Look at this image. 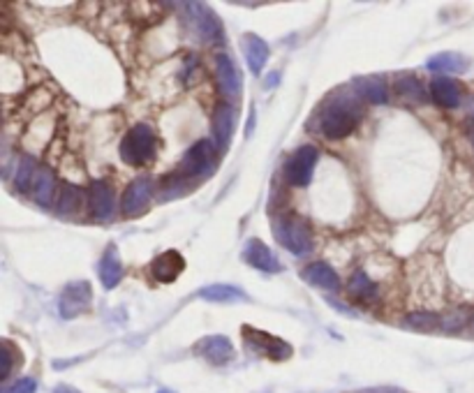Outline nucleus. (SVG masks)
<instances>
[{
  "instance_id": "obj_4",
  "label": "nucleus",
  "mask_w": 474,
  "mask_h": 393,
  "mask_svg": "<svg viewBox=\"0 0 474 393\" xmlns=\"http://www.w3.org/2000/svg\"><path fill=\"white\" fill-rule=\"evenodd\" d=\"M158 153V137L148 123H139L121 142V158L133 167L153 162Z\"/></svg>"
},
{
  "instance_id": "obj_33",
  "label": "nucleus",
  "mask_w": 474,
  "mask_h": 393,
  "mask_svg": "<svg viewBox=\"0 0 474 393\" xmlns=\"http://www.w3.org/2000/svg\"><path fill=\"white\" fill-rule=\"evenodd\" d=\"M158 393H173V391H169V388H160Z\"/></svg>"
},
{
  "instance_id": "obj_24",
  "label": "nucleus",
  "mask_w": 474,
  "mask_h": 393,
  "mask_svg": "<svg viewBox=\"0 0 474 393\" xmlns=\"http://www.w3.org/2000/svg\"><path fill=\"white\" fill-rule=\"evenodd\" d=\"M469 61L463 56V54H456V52H442V54H435L426 67L430 72H465L468 70Z\"/></svg>"
},
{
  "instance_id": "obj_14",
  "label": "nucleus",
  "mask_w": 474,
  "mask_h": 393,
  "mask_svg": "<svg viewBox=\"0 0 474 393\" xmlns=\"http://www.w3.org/2000/svg\"><path fill=\"white\" fill-rule=\"evenodd\" d=\"M185 271V260L181 252L167 251L163 255H158L151 264V273L158 282H173L181 273Z\"/></svg>"
},
{
  "instance_id": "obj_34",
  "label": "nucleus",
  "mask_w": 474,
  "mask_h": 393,
  "mask_svg": "<svg viewBox=\"0 0 474 393\" xmlns=\"http://www.w3.org/2000/svg\"><path fill=\"white\" fill-rule=\"evenodd\" d=\"M472 118H474V104H472Z\"/></svg>"
},
{
  "instance_id": "obj_26",
  "label": "nucleus",
  "mask_w": 474,
  "mask_h": 393,
  "mask_svg": "<svg viewBox=\"0 0 474 393\" xmlns=\"http://www.w3.org/2000/svg\"><path fill=\"white\" fill-rule=\"evenodd\" d=\"M82 206V190L74 188V185H63L61 197H58V213L61 215H74Z\"/></svg>"
},
{
  "instance_id": "obj_5",
  "label": "nucleus",
  "mask_w": 474,
  "mask_h": 393,
  "mask_svg": "<svg viewBox=\"0 0 474 393\" xmlns=\"http://www.w3.org/2000/svg\"><path fill=\"white\" fill-rule=\"evenodd\" d=\"M215 167H218V146L211 139H199L194 146H190L188 153H185L176 176H181L183 181H206L213 174Z\"/></svg>"
},
{
  "instance_id": "obj_31",
  "label": "nucleus",
  "mask_w": 474,
  "mask_h": 393,
  "mask_svg": "<svg viewBox=\"0 0 474 393\" xmlns=\"http://www.w3.org/2000/svg\"><path fill=\"white\" fill-rule=\"evenodd\" d=\"M54 393H79V391H77V388L65 387V384H63V387H56V388H54Z\"/></svg>"
},
{
  "instance_id": "obj_9",
  "label": "nucleus",
  "mask_w": 474,
  "mask_h": 393,
  "mask_svg": "<svg viewBox=\"0 0 474 393\" xmlns=\"http://www.w3.org/2000/svg\"><path fill=\"white\" fill-rule=\"evenodd\" d=\"M93 301V290L86 280L74 282V285H67L61 294V315L65 319H74V317L84 315V312L91 308Z\"/></svg>"
},
{
  "instance_id": "obj_19",
  "label": "nucleus",
  "mask_w": 474,
  "mask_h": 393,
  "mask_svg": "<svg viewBox=\"0 0 474 393\" xmlns=\"http://www.w3.org/2000/svg\"><path fill=\"white\" fill-rule=\"evenodd\" d=\"M234 109L230 104H220L213 113V137L218 142V149H227L230 146V139L234 134Z\"/></svg>"
},
{
  "instance_id": "obj_30",
  "label": "nucleus",
  "mask_w": 474,
  "mask_h": 393,
  "mask_svg": "<svg viewBox=\"0 0 474 393\" xmlns=\"http://www.w3.org/2000/svg\"><path fill=\"white\" fill-rule=\"evenodd\" d=\"M35 388H37L35 379H33V378H21V379H16V382L12 384V387H7L3 393H35Z\"/></svg>"
},
{
  "instance_id": "obj_25",
  "label": "nucleus",
  "mask_w": 474,
  "mask_h": 393,
  "mask_svg": "<svg viewBox=\"0 0 474 393\" xmlns=\"http://www.w3.org/2000/svg\"><path fill=\"white\" fill-rule=\"evenodd\" d=\"M396 91H398V95L405 97L408 103H414V104L426 103V88H423V84L419 82L414 74H408V77L398 79Z\"/></svg>"
},
{
  "instance_id": "obj_29",
  "label": "nucleus",
  "mask_w": 474,
  "mask_h": 393,
  "mask_svg": "<svg viewBox=\"0 0 474 393\" xmlns=\"http://www.w3.org/2000/svg\"><path fill=\"white\" fill-rule=\"evenodd\" d=\"M15 368V349H12V342H3V375L0 378L7 379Z\"/></svg>"
},
{
  "instance_id": "obj_28",
  "label": "nucleus",
  "mask_w": 474,
  "mask_h": 393,
  "mask_svg": "<svg viewBox=\"0 0 474 393\" xmlns=\"http://www.w3.org/2000/svg\"><path fill=\"white\" fill-rule=\"evenodd\" d=\"M439 319L435 312H412V315L405 317V324H410L412 329H433L439 327Z\"/></svg>"
},
{
  "instance_id": "obj_6",
  "label": "nucleus",
  "mask_w": 474,
  "mask_h": 393,
  "mask_svg": "<svg viewBox=\"0 0 474 393\" xmlns=\"http://www.w3.org/2000/svg\"><path fill=\"white\" fill-rule=\"evenodd\" d=\"M243 340L252 352L264 359H271V361H285V359L291 357L290 342H285L282 338L271 336V333L257 331L252 327L243 329Z\"/></svg>"
},
{
  "instance_id": "obj_23",
  "label": "nucleus",
  "mask_w": 474,
  "mask_h": 393,
  "mask_svg": "<svg viewBox=\"0 0 474 393\" xmlns=\"http://www.w3.org/2000/svg\"><path fill=\"white\" fill-rule=\"evenodd\" d=\"M199 297L211 303H239L245 301V294L234 285H209L199 291Z\"/></svg>"
},
{
  "instance_id": "obj_22",
  "label": "nucleus",
  "mask_w": 474,
  "mask_h": 393,
  "mask_svg": "<svg viewBox=\"0 0 474 393\" xmlns=\"http://www.w3.org/2000/svg\"><path fill=\"white\" fill-rule=\"evenodd\" d=\"M350 299H352L354 303L368 306V303H372L378 299V285H375L363 271H357L350 278Z\"/></svg>"
},
{
  "instance_id": "obj_18",
  "label": "nucleus",
  "mask_w": 474,
  "mask_h": 393,
  "mask_svg": "<svg viewBox=\"0 0 474 393\" xmlns=\"http://www.w3.org/2000/svg\"><path fill=\"white\" fill-rule=\"evenodd\" d=\"M243 54L252 74H260L269 61V44L260 35L248 33V35H243Z\"/></svg>"
},
{
  "instance_id": "obj_21",
  "label": "nucleus",
  "mask_w": 474,
  "mask_h": 393,
  "mask_svg": "<svg viewBox=\"0 0 474 393\" xmlns=\"http://www.w3.org/2000/svg\"><path fill=\"white\" fill-rule=\"evenodd\" d=\"M354 91H357L359 97H363V100L370 104H387L389 100L387 86H384L382 79L378 77L357 79V82H354Z\"/></svg>"
},
{
  "instance_id": "obj_27",
  "label": "nucleus",
  "mask_w": 474,
  "mask_h": 393,
  "mask_svg": "<svg viewBox=\"0 0 474 393\" xmlns=\"http://www.w3.org/2000/svg\"><path fill=\"white\" fill-rule=\"evenodd\" d=\"M37 164L33 158H21L19 167H16V188L21 190V192H28L33 185V181H35V174H37Z\"/></svg>"
},
{
  "instance_id": "obj_1",
  "label": "nucleus",
  "mask_w": 474,
  "mask_h": 393,
  "mask_svg": "<svg viewBox=\"0 0 474 393\" xmlns=\"http://www.w3.org/2000/svg\"><path fill=\"white\" fill-rule=\"evenodd\" d=\"M361 116L363 112L357 97L341 91L331 97V103L321 107L317 125H320V133L327 139H345L357 130Z\"/></svg>"
},
{
  "instance_id": "obj_10",
  "label": "nucleus",
  "mask_w": 474,
  "mask_h": 393,
  "mask_svg": "<svg viewBox=\"0 0 474 393\" xmlns=\"http://www.w3.org/2000/svg\"><path fill=\"white\" fill-rule=\"evenodd\" d=\"M215 74H218V84L222 95L227 97V100H239L243 79H241L236 63L232 61L227 54H218V56H215Z\"/></svg>"
},
{
  "instance_id": "obj_3",
  "label": "nucleus",
  "mask_w": 474,
  "mask_h": 393,
  "mask_svg": "<svg viewBox=\"0 0 474 393\" xmlns=\"http://www.w3.org/2000/svg\"><path fill=\"white\" fill-rule=\"evenodd\" d=\"M273 234H276L278 243L290 251L291 255L303 257L312 251V231L306 220L299 218L296 213H285L276 220L273 225Z\"/></svg>"
},
{
  "instance_id": "obj_8",
  "label": "nucleus",
  "mask_w": 474,
  "mask_h": 393,
  "mask_svg": "<svg viewBox=\"0 0 474 393\" xmlns=\"http://www.w3.org/2000/svg\"><path fill=\"white\" fill-rule=\"evenodd\" d=\"M151 197H153V181L148 179V176H139V179H134L133 183L125 188V192H123V201H121L123 215H128V218H139V215L148 209V204H151Z\"/></svg>"
},
{
  "instance_id": "obj_17",
  "label": "nucleus",
  "mask_w": 474,
  "mask_h": 393,
  "mask_svg": "<svg viewBox=\"0 0 474 393\" xmlns=\"http://www.w3.org/2000/svg\"><path fill=\"white\" fill-rule=\"evenodd\" d=\"M97 276L103 280L104 290H114V287L123 280V264L121 257H118L116 245H109L107 252L103 255L100 266H97Z\"/></svg>"
},
{
  "instance_id": "obj_7",
  "label": "nucleus",
  "mask_w": 474,
  "mask_h": 393,
  "mask_svg": "<svg viewBox=\"0 0 474 393\" xmlns=\"http://www.w3.org/2000/svg\"><path fill=\"white\" fill-rule=\"evenodd\" d=\"M317 153L315 146H301V149L296 151L285 164V179L287 183L294 185V188H306L308 183L312 181V172L317 167Z\"/></svg>"
},
{
  "instance_id": "obj_16",
  "label": "nucleus",
  "mask_w": 474,
  "mask_h": 393,
  "mask_svg": "<svg viewBox=\"0 0 474 393\" xmlns=\"http://www.w3.org/2000/svg\"><path fill=\"white\" fill-rule=\"evenodd\" d=\"M430 97L439 107L456 109L460 104V84L449 77H435L430 82Z\"/></svg>"
},
{
  "instance_id": "obj_20",
  "label": "nucleus",
  "mask_w": 474,
  "mask_h": 393,
  "mask_svg": "<svg viewBox=\"0 0 474 393\" xmlns=\"http://www.w3.org/2000/svg\"><path fill=\"white\" fill-rule=\"evenodd\" d=\"M33 197L40 206H52L56 197V174L49 167H40L33 181Z\"/></svg>"
},
{
  "instance_id": "obj_12",
  "label": "nucleus",
  "mask_w": 474,
  "mask_h": 393,
  "mask_svg": "<svg viewBox=\"0 0 474 393\" xmlns=\"http://www.w3.org/2000/svg\"><path fill=\"white\" fill-rule=\"evenodd\" d=\"M197 354L213 366H224L234 359V345L227 336H209L197 342Z\"/></svg>"
},
{
  "instance_id": "obj_15",
  "label": "nucleus",
  "mask_w": 474,
  "mask_h": 393,
  "mask_svg": "<svg viewBox=\"0 0 474 393\" xmlns=\"http://www.w3.org/2000/svg\"><path fill=\"white\" fill-rule=\"evenodd\" d=\"M301 276L308 285L317 287V290L341 291V278H338V273L333 271L331 266L324 264V261H315V264L306 266Z\"/></svg>"
},
{
  "instance_id": "obj_32",
  "label": "nucleus",
  "mask_w": 474,
  "mask_h": 393,
  "mask_svg": "<svg viewBox=\"0 0 474 393\" xmlns=\"http://www.w3.org/2000/svg\"><path fill=\"white\" fill-rule=\"evenodd\" d=\"M276 79H278V74H271V77L266 79V88H273V84H276Z\"/></svg>"
},
{
  "instance_id": "obj_11",
  "label": "nucleus",
  "mask_w": 474,
  "mask_h": 393,
  "mask_svg": "<svg viewBox=\"0 0 474 393\" xmlns=\"http://www.w3.org/2000/svg\"><path fill=\"white\" fill-rule=\"evenodd\" d=\"M245 261L257 269V271H264V273H281L282 271V264L278 261V257L271 252L269 245L260 239H252L245 243V252H243Z\"/></svg>"
},
{
  "instance_id": "obj_2",
  "label": "nucleus",
  "mask_w": 474,
  "mask_h": 393,
  "mask_svg": "<svg viewBox=\"0 0 474 393\" xmlns=\"http://www.w3.org/2000/svg\"><path fill=\"white\" fill-rule=\"evenodd\" d=\"M183 19L185 26L190 28L199 42H204L209 46L224 44V26L209 5L202 3H185L183 5Z\"/></svg>"
},
{
  "instance_id": "obj_13",
  "label": "nucleus",
  "mask_w": 474,
  "mask_h": 393,
  "mask_svg": "<svg viewBox=\"0 0 474 393\" xmlns=\"http://www.w3.org/2000/svg\"><path fill=\"white\" fill-rule=\"evenodd\" d=\"M91 213L97 220H109L114 215V188L107 181H93L88 188Z\"/></svg>"
}]
</instances>
